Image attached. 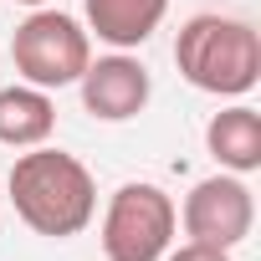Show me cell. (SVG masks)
Wrapping results in <instances>:
<instances>
[{
  "instance_id": "obj_8",
  "label": "cell",
  "mask_w": 261,
  "mask_h": 261,
  "mask_svg": "<svg viewBox=\"0 0 261 261\" xmlns=\"http://www.w3.org/2000/svg\"><path fill=\"white\" fill-rule=\"evenodd\" d=\"M205 144H210L215 164L230 169V174H251V169H261V118H256V108L236 102V108L215 113L210 128H205Z\"/></svg>"
},
{
  "instance_id": "obj_10",
  "label": "cell",
  "mask_w": 261,
  "mask_h": 261,
  "mask_svg": "<svg viewBox=\"0 0 261 261\" xmlns=\"http://www.w3.org/2000/svg\"><path fill=\"white\" fill-rule=\"evenodd\" d=\"M164 261H230V251H220V246H200V241H185L179 251H164Z\"/></svg>"
},
{
  "instance_id": "obj_7",
  "label": "cell",
  "mask_w": 261,
  "mask_h": 261,
  "mask_svg": "<svg viewBox=\"0 0 261 261\" xmlns=\"http://www.w3.org/2000/svg\"><path fill=\"white\" fill-rule=\"evenodd\" d=\"M164 11H169V0H87V26L97 31V41L128 51L159 31Z\"/></svg>"
},
{
  "instance_id": "obj_6",
  "label": "cell",
  "mask_w": 261,
  "mask_h": 261,
  "mask_svg": "<svg viewBox=\"0 0 261 261\" xmlns=\"http://www.w3.org/2000/svg\"><path fill=\"white\" fill-rule=\"evenodd\" d=\"M82 87V108L102 123H128L139 118L144 102H149V67L139 57H97L87 62V72L77 77Z\"/></svg>"
},
{
  "instance_id": "obj_11",
  "label": "cell",
  "mask_w": 261,
  "mask_h": 261,
  "mask_svg": "<svg viewBox=\"0 0 261 261\" xmlns=\"http://www.w3.org/2000/svg\"><path fill=\"white\" fill-rule=\"evenodd\" d=\"M21 6H46V0H21Z\"/></svg>"
},
{
  "instance_id": "obj_3",
  "label": "cell",
  "mask_w": 261,
  "mask_h": 261,
  "mask_svg": "<svg viewBox=\"0 0 261 261\" xmlns=\"http://www.w3.org/2000/svg\"><path fill=\"white\" fill-rule=\"evenodd\" d=\"M11 62H16V72L31 87L51 92V87H67V82H77L87 72L92 41H87V31L72 16H62V11H31L16 26V36H11Z\"/></svg>"
},
{
  "instance_id": "obj_5",
  "label": "cell",
  "mask_w": 261,
  "mask_h": 261,
  "mask_svg": "<svg viewBox=\"0 0 261 261\" xmlns=\"http://www.w3.org/2000/svg\"><path fill=\"white\" fill-rule=\"evenodd\" d=\"M256 225V200L246 190L241 174H215V179H200L190 195H185V236L200 241V246H241Z\"/></svg>"
},
{
  "instance_id": "obj_4",
  "label": "cell",
  "mask_w": 261,
  "mask_h": 261,
  "mask_svg": "<svg viewBox=\"0 0 261 261\" xmlns=\"http://www.w3.org/2000/svg\"><path fill=\"white\" fill-rule=\"evenodd\" d=\"M174 225L179 210L159 185H123L102 215V251L108 261H164Z\"/></svg>"
},
{
  "instance_id": "obj_2",
  "label": "cell",
  "mask_w": 261,
  "mask_h": 261,
  "mask_svg": "<svg viewBox=\"0 0 261 261\" xmlns=\"http://www.w3.org/2000/svg\"><path fill=\"white\" fill-rule=\"evenodd\" d=\"M179 77L215 97H241L261 82V36L236 16H195L174 36Z\"/></svg>"
},
{
  "instance_id": "obj_1",
  "label": "cell",
  "mask_w": 261,
  "mask_h": 261,
  "mask_svg": "<svg viewBox=\"0 0 261 261\" xmlns=\"http://www.w3.org/2000/svg\"><path fill=\"white\" fill-rule=\"evenodd\" d=\"M6 190H11L16 215L36 236H51V241L87 230V220L97 215V185H92L87 164L62 154V149L36 144L31 154H21L6 174Z\"/></svg>"
},
{
  "instance_id": "obj_9",
  "label": "cell",
  "mask_w": 261,
  "mask_h": 261,
  "mask_svg": "<svg viewBox=\"0 0 261 261\" xmlns=\"http://www.w3.org/2000/svg\"><path fill=\"white\" fill-rule=\"evenodd\" d=\"M57 128V108L41 87H0V144L11 149H36L51 139Z\"/></svg>"
}]
</instances>
